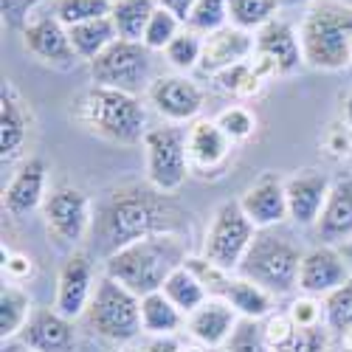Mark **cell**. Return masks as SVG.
<instances>
[{"label": "cell", "instance_id": "cell-37", "mask_svg": "<svg viewBox=\"0 0 352 352\" xmlns=\"http://www.w3.org/2000/svg\"><path fill=\"white\" fill-rule=\"evenodd\" d=\"M324 321L336 333H349L352 330V279L341 285L338 290L327 293L324 299Z\"/></svg>", "mask_w": 352, "mask_h": 352}, {"label": "cell", "instance_id": "cell-6", "mask_svg": "<svg viewBox=\"0 0 352 352\" xmlns=\"http://www.w3.org/2000/svg\"><path fill=\"white\" fill-rule=\"evenodd\" d=\"M87 313H91V327L107 341L127 344L138 333H144L141 299L133 290H127L122 282H116L110 276H102L96 282Z\"/></svg>", "mask_w": 352, "mask_h": 352}, {"label": "cell", "instance_id": "cell-14", "mask_svg": "<svg viewBox=\"0 0 352 352\" xmlns=\"http://www.w3.org/2000/svg\"><path fill=\"white\" fill-rule=\"evenodd\" d=\"M352 279V271L346 265V259L341 251L321 245L313 248L310 254L302 256V268H299V287L310 296H327V293L338 290Z\"/></svg>", "mask_w": 352, "mask_h": 352}, {"label": "cell", "instance_id": "cell-9", "mask_svg": "<svg viewBox=\"0 0 352 352\" xmlns=\"http://www.w3.org/2000/svg\"><path fill=\"white\" fill-rule=\"evenodd\" d=\"M254 237H256V226L243 212L240 200H226L212 217L206 243H203V256L214 262L217 268L234 274L240 271V262L248 254Z\"/></svg>", "mask_w": 352, "mask_h": 352}, {"label": "cell", "instance_id": "cell-26", "mask_svg": "<svg viewBox=\"0 0 352 352\" xmlns=\"http://www.w3.org/2000/svg\"><path fill=\"white\" fill-rule=\"evenodd\" d=\"M68 34H71V45H74L76 60H87V63H94L102 51H107L116 40H119V32H116L110 17H99V20H87V23L71 25Z\"/></svg>", "mask_w": 352, "mask_h": 352}, {"label": "cell", "instance_id": "cell-23", "mask_svg": "<svg viewBox=\"0 0 352 352\" xmlns=\"http://www.w3.org/2000/svg\"><path fill=\"white\" fill-rule=\"evenodd\" d=\"M43 189H45V164L43 158H28L3 195V209L12 217L34 212L43 200Z\"/></svg>", "mask_w": 352, "mask_h": 352}, {"label": "cell", "instance_id": "cell-3", "mask_svg": "<svg viewBox=\"0 0 352 352\" xmlns=\"http://www.w3.org/2000/svg\"><path fill=\"white\" fill-rule=\"evenodd\" d=\"M299 43L305 63L321 71H338L352 63V6L318 0L302 20Z\"/></svg>", "mask_w": 352, "mask_h": 352}, {"label": "cell", "instance_id": "cell-36", "mask_svg": "<svg viewBox=\"0 0 352 352\" xmlns=\"http://www.w3.org/2000/svg\"><path fill=\"white\" fill-rule=\"evenodd\" d=\"M181 34V20L175 17L172 12H166V9H155L153 12V17H150V23H146V32H144V45L150 48V51H166V45Z\"/></svg>", "mask_w": 352, "mask_h": 352}, {"label": "cell", "instance_id": "cell-43", "mask_svg": "<svg viewBox=\"0 0 352 352\" xmlns=\"http://www.w3.org/2000/svg\"><path fill=\"white\" fill-rule=\"evenodd\" d=\"M40 3H45V0H0V9H3V20L25 28L28 14H32Z\"/></svg>", "mask_w": 352, "mask_h": 352}, {"label": "cell", "instance_id": "cell-10", "mask_svg": "<svg viewBox=\"0 0 352 352\" xmlns=\"http://www.w3.org/2000/svg\"><path fill=\"white\" fill-rule=\"evenodd\" d=\"M43 217L48 226V234L60 245H74L85 237L87 226H91V203L82 189L60 186L45 197Z\"/></svg>", "mask_w": 352, "mask_h": 352}, {"label": "cell", "instance_id": "cell-31", "mask_svg": "<svg viewBox=\"0 0 352 352\" xmlns=\"http://www.w3.org/2000/svg\"><path fill=\"white\" fill-rule=\"evenodd\" d=\"M279 0H228V23L243 32H259L276 20Z\"/></svg>", "mask_w": 352, "mask_h": 352}, {"label": "cell", "instance_id": "cell-46", "mask_svg": "<svg viewBox=\"0 0 352 352\" xmlns=\"http://www.w3.org/2000/svg\"><path fill=\"white\" fill-rule=\"evenodd\" d=\"M195 3H197V0H158V6H161V9L172 12L175 17L184 20V23H186V17H189V12H192Z\"/></svg>", "mask_w": 352, "mask_h": 352}, {"label": "cell", "instance_id": "cell-41", "mask_svg": "<svg viewBox=\"0 0 352 352\" xmlns=\"http://www.w3.org/2000/svg\"><path fill=\"white\" fill-rule=\"evenodd\" d=\"M262 330H265V338L274 346V352H279L293 338V333H296V321L290 318V313H276V316H268Z\"/></svg>", "mask_w": 352, "mask_h": 352}, {"label": "cell", "instance_id": "cell-50", "mask_svg": "<svg viewBox=\"0 0 352 352\" xmlns=\"http://www.w3.org/2000/svg\"><path fill=\"white\" fill-rule=\"evenodd\" d=\"M181 352H203V349H197V346H186V349H181Z\"/></svg>", "mask_w": 352, "mask_h": 352}, {"label": "cell", "instance_id": "cell-4", "mask_svg": "<svg viewBox=\"0 0 352 352\" xmlns=\"http://www.w3.org/2000/svg\"><path fill=\"white\" fill-rule=\"evenodd\" d=\"M82 124L113 144H138L146 135V110L138 96L94 85L79 104Z\"/></svg>", "mask_w": 352, "mask_h": 352}, {"label": "cell", "instance_id": "cell-42", "mask_svg": "<svg viewBox=\"0 0 352 352\" xmlns=\"http://www.w3.org/2000/svg\"><path fill=\"white\" fill-rule=\"evenodd\" d=\"M321 313H324V307H321L316 299H296L290 307V318L296 321V327H316L321 324Z\"/></svg>", "mask_w": 352, "mask_h": 352}, {"label": "cell", "instance_id": "cell-48", "mask_svg": "<svg viewBox=\"0 0 352 352\" xmlns=\"http://www.w3.org/2000/svg\"><path fill=\"white\" fill-rule=\"evenodd\" d=\"M341 256L346 259V265H349V271H352V240H346V243H341Z\"/></svg>", "mask_w": 352, "mask_h": 352}, {"label": "cell", "instance_id": "cell-7", "mask_svg": "<svg viewBox=\"0 0 352 352\" xmlns=\"http://www.w3.org/2000/svg\"><path fill=\"white\" fill-rule=\"evenodd\" d=\"M146 181L153 189L172 195L189 178V133L181 127H155L144 135Z\"/></svg>", "mask_w": 352, "mask_h": 352}, {"label": "cell", "instance_id": "cell-39", "mask_svg": "<svg viewBox=\"0 0 352 352\" xmlns=\"http://www.w3.org/2000/svg\"><path fill=\"white\" fill-rule=\"evenodd\" d=\"M214 122H217V127L228 135L231 144H234V141H245V138L254 133V127H256V119L251 116V110H248V107H240V104L226 107Z\"/></svg>", "mask_w": 352, "mask_h": 352}, {"label": "cell", "instance_id": "cell-16", "mask_svg": "<svg viewBox=\"0 0 352 352\" xmlns=\"http://www.w3.org/2000/svg\"><path fill=\"white\" fill-rule=\"evenodd\" d=\"M150 102L169 122H189L203 107V91L186 76H161L150 85Z\"/></svg>", "mask_w": 352, "mask_h": 352}, {"label": "cell", "instance_id": "cell-11", "mask_svg": "<svg viewBox=\"0 0 352 352\" xmlns=\"http://www.w3.org/2000/svg\"><path fill=\"white\" fill-rule=\"evenodd\" d=\"M254 51H256L254 65L262 74V79L274 74H293L305 63L299 34L285 20H271L268 25H262L254 37Z\"/></svg>", "mask_w": 352, "mask_h": 352}, {"label": "cell", "instance_id": "cell-8", "mask_svg": "<svg viewBox=\"0 0 352 352\" xmlns=\"http://www.w3.org/2000/svg\"><path fill=\"white\" fill-rule=\"evenodd\" d=\"M150 74H153V51L135 40H116L107 51H102L91 63V79L99 87H113V91L138 94L150 91Z\"/></svg>", "mask_w": 352, "mask_h": 352}, {"label": "cell", "instance_id": "cell-33", "mask_svg": "<svg viewBox=\"0 0 352 352\" xmlns=\"http://www.w3.org/2000/svg\"><path fill=\"white\" fill-rule=\"evenodd\" d=\"M186 25L197 34H214L228 25V0H197L192 6Z\"/></svg>", "mask_w": 352, "mask_h": 352}, {"label": "cell", "instance_id": "cell-18", "mask_svg": "<svg viewBox=\"0 0 352 352\" xmlns=\"http://www.w3.org/2000/svg\"><path fill=\"white\" fill-rule=\"evenodd\" d=\"M243 212L248 214V220L256 228H268L282 223L285 217H290L287 212V192H285V181L276 175H262V178L243 195L240 200Z\"/></svg>", "mask_w": 352, "mask_h": 352}, {"label": "cell", "instance_id": "cell-20", "mask_svg": "<svg viewBox=\"0 0 352 352\" xmlns=\"http://www.w3.org/2000/svg\"><path fill=\"white\" fill-rule=\"evenodd\" d=\"M316 226H318V237L327 245L352 240V178L333 181L324 212H321Z\"/></svg>", "mask_w": 352, "mask_h": 352}, {"label": "cell", "instance_id": "cell-40", "mask_svg": "<svg viewBox=\"0 0 352 352\" xmlns=\"http://www.w3.org/2000/svg\"><path fill=\"white\" fill-rule=\"evenodd\" d=\"M279 352H327V330L321 324H316V327H296L293 338Z\"/></svg>", "mask_w": 352, "mask_h": 352}, {"label": "cell", "instance_id": "cell-28", "mask_svg": "<svg viewBox=\"0 0 352 352\" xmlns=\"http://www.w3.org/2000/svg\"><path fill=\"white\" fill-rule=\"evenodd\" d=\"M141 324H144V333L158 338L175 336L184 324V313L164 296V290H158L141 299Z\"/></svg>", "mask_w": 352, "mask_h": 352}, {"label": "cell", "instance_id": "cell-2", "mask_svg": "<svg viewBox=\"0 0 352 352\" xmlns=\"http://www.w3.org/2000/svg\"><path fill=\"white\" fill-rule=\"evenodd\" d=\"M186 259L181 234H155L110 254L104 262V276L122 282L138 299H144L164 290V282L186 265Z\"/></svg>", "mask_w": 352, "mask_h": 352}, {"label": "cell", "instance_id": "cell-44", "mask_svg": "<svg viewBox=\"0 0 352 352\" xmlns=\"http://www.w3.org/2000/svg\"><path fill=\"white\" fill-rule=\"evenodd\" d=\"M324 146L336 158L349 155V150H352V127L349 124H333L327 130V135H324Z\"/></svg>", "mask_w": 352, "mask_h": 352}, {"label": "cell", "instance_id": "cell-21", "mask_svg": "<svg viewBox=\"0 0 352 352\" xmlns=\"http://www.w3.org/2000/svg\"><path fill=\"white\" fill-rule=\"evenodd\" d=\"M237 310L223 299H209L206 305H200L189 316V333L203 344V346H220L228 344L234 327H237Z\"/></svg>", "mask_w": 352, "mask_h": 352}, {"label": "cell", "instance_id": "cell-32", "mask_svg": "<svg viewBox=\"0 0 352 352\" xmlns=\"http://www.w3.org/2000/svg\"><path fill=\"white\" fill-rule=\"evenodd\" d=\"M110 9H113V0H54V14L68 28L87 20L110 17Z\"/></svg>", "mask_w": 352, "mask_h": 352}, {"label": "cell", "instance_id": "cell-45", "mask_svg": "<svg viewBox=\"0 0 352 352\" xmlns=\"http://www.w3.org/2000/svg\"><path fill=\"white\" fill-rule=\"evenodd\" d=\"M3 274L12 282L28 279V276H32V259H28L25 254H9V251H3Z\"/></svg>", "mask_w": 352, "mask_h": 352}, {"label": "cell", "instance_id": "cell-1", "mask_svg": "<svg viewBox=\"0 0 352 352\" xmlns=\"http://www.w3.org/2000/svg\"><path fill=\"white\" fill-rule=\"evenodd\" d=\"M186 226V212L153 186H127L113 192L102 212V240L110 254L119 248L155 237V234H181Z\"/></svg>", "mask_w": 352, "mask_h": 352}, {"label": "cell", "instance_id": "cell-34", "mask_svg": "<svg viewBox=\"0 0 352 352\" xmlns=\"http://www.w3.org/2000/svg\"><path fill=\"white\" fill-rule=\"evenodd\" d=\"M200 56H203V40L192 28H184V32L166 45V60L178 71H192L195 65H200Z\"/></svg>", "mask_w": 352, "mask_h": 352}, {"label": "cell", "instance_id": "cell-24", "mask_svg": "<svg viewBox=\"0 0 352 352\" xmlns=\"http://www.w3.org/2000/svg\"><path fill=\"white\" fill-rule=\"evenodd\" d=\"M25 135H28V122H25L23 99L12 82H3V94H0V158L3 161L17 158L25 144Z\"/></svg>", "mask_w": 352, "mask_h": 352}, {"label": "cell", "instance_id": "cell-29", "mask_svg": "<svg viewBox=\"0 0 352 352\" xmlns=\"http://www.w3.org/2000/svg\"><path fill=\"white\" fill-rule=\"evenodd\" d=\"M164 296L178 307L181 313H195L200 305H206L209 302V290L203 287V282L186 268L181 265L178 271H175L166 282H164Z\"/></svg>", "mask_w": 352, "mask_h": 352}, {"label": "cell", "instance_id": "cell-15", "mask_svg": "<svg viewBox=\"0 0 352 352\" xmlns=\"http://www.w3.org/2000/svg\"><path fill=\"white\" fill-rule=\"evenodd\" d=\"M20 338L32 352H74L76 346L71 318L48 307H34Z\"/></svg>", "mask_w": 352, "mask_h": 352}, {"label": "cell", "instance_id": "cell-13", "mask_svg": "<svg viewBox=\"0 0 352 352\" xmlns=\"http://www.w3.org/2000/svg\"><path fill=\"white\" fill-rule=\"evenodd\" d=\"M91 299H94V262L87 254L79 251L65 262L63 271H60L54 310L74 321L91 307Z\"/></svg>", "mask_w": 352, "mask_h": 352}, {"label": "cell", "instance_id": "cell-19", "mask_svg": "<svg viewBox=\"0 0 352 352\" xmlns=\"http://www.w3.org/2000/svg\"><path fill=\"white\" fill-rule=\"evenodd\" d=\"M330 181L318 172H305V175H293L290 181H285L287 192V212L299 226H313L318 223L324 203L330 195Z\"/></svg>", "mask_w": 352, "mask_h": 352}, {"label": "cell", "instance_id": "cell-22", "mask_svg": "<svg viewBox=\"0 0 352 352\" xmlns=\"http://www.w3.org/2000/svg\"><path fill=\"white\" fill-rule=\"evenodd\" d=\"M228 153H231V141L217 127V122L200 119V122H195L189 127V161L203 175L220 169L226 164Z\"/></svg>", "mask_w": 352, "mask_h": 352}, {"label": "cell", "instance_id": "cell-12", "mask_svg": "<svg viewBox=\"0 0 352 352\" xmlns=\"http://www.w3.org/2000/svg\"><path fill=\"white\" fill-rule=\"evenodd\" d=\"M23 45L43 63L71 65L76 60L68 25H63L56 14H34L28 20L23 28Z\"/></svg>", "mask_w": 352, "mask_h": 352}, {"label": "cell", "instance_id": "cell-52", "mask_svg": "<svg viewBox=\"0 0 352 352\" xmlns=\"http://www.w3.org/2000/svg\"><path fill=\"white\" fill-rule=\"evenodd\" d=\"M116 352H135V349H116Z\"/></svg>", "mask_w": 352, "mask_h": 352}, {"label": "cell", "instance_id": "cell-49", "mask_svg": "<svg viewBox=\"0 0 352 352\" xmlns=\"http://www.w3.org/2000/svg\"><path fill=\"white\" fill-rule=\"evenodd\" d=\"M344 119H346V124L352 127V94H349L346 102H344Z\"/></svg>", "mask_w": 352, "mask_h": 352}, {"label": "cell", "instance_id": "cell-25", "mask_svg": "<svg viewBox=\"0 0 352 352\" xmlns=\"http://www.w3.org/2000/svg\"><path fill=\"white\" fill-rule=\"evenodd\" d=\"M220 299L228 302L234 310H237V316L254 318V321L271 316V307H274L271 293L265 287H259L256 282L245 279V276H231Z\"/></svg>", "mask_w": 352, "mask_h": 352}, {"label": "cell", "instance_id": "cell-17", "mask_svg": "<svg viewBox=\"0 0 352 352\" xmlns=\"http://www.w3.org/2000/svg\"><path fill=\"white\" fill-rule=\"evenodd\" d=\"M254 51V37L251 32H243L237 25H226L220 32L209 34L203 40V56H200V71L217 76L231 65H240L248 60Z\"/></svg>", "mask_w": 352, "mask_h": 352}, {"label": "cell", "instance_id": "cell-38", "mask_svg": "<svg viewBox=\"0 0 352 352\" xmlns=\"http://www.w3.org/2000/svg\"><path fill=\"white\" fill-rule=\"evenodd\" d=\"M226 352H274V346L265 338V330H262L259 321L254 318H240V324L234 327Z\"/></svg>", "mask_w": 352, "mask_h": 352}, {"label": "cell", "instance_id": "cell-27", "mask_svg": "<svg viewBox=\"0 0 352 352\" xmlns=\"http://www.w3.org/2000/svg\"><path fill=\"white\" fill-rule=\"evenodd\" d=\"M158 9V0H113L110 20L116 25L122 40H144L146 23H150L153 12Z\"/></svg>", "mask_w": 352, "mask_h": 352}, {"label": "cell", "instance_id": "cell-30", "mask_svg": "<svg viewBox=\"0 0 352 352\" xmlns=\"http://www.w3.org/2000/svg\"><path fill=\"white\" fill-rule=\"evenodd\" d=\"M34 313L32 299L14 285H3L0 290V338H12L17 333H23L28 316Z\"/></svg>", "mask_w": 352, "mask_h": 352}, {"label": "cell", "instance_id": "cell-5", "mask_svg": "<svg viewBox=\"0 0 352 352\" xmlns=\"http://www.w3.org/2000/svg\"><path fill=\"white\" fill-rule=\"evenodd\" d=\"M302 256L305 254L293 243H287L285 237L262 231L254 237L248 254L240 262V276L256 282L259 287H265L271 296H282V293L299 285Z\"/></svg>", "mask_w": 352, "mask_h": 352}, {"label": "cell", "instance_id": "cell-35", "mask_svg": "<svg viewBox=\"0 0 352 352\" xmlns=\"http://www.w3.org/2000/svg\"><path fill=\"white\" fill-rule=\"evenodd\" d=\"M214 79H217L220 91L234 94V96H254L259 91V85H262V74L256 71V65H248V63L231 65L223 74H217Z\"/></svg>", "mask_w": 352, "mask_h": 352}, {"label": "cell", "instance_id": "cell-47", "mask_svg": "<svg viewBox=\"0 0 352 352\" xmlns=\"http://www.w3.org/2000/svg\"><path fill=\"white\" fill-rule=\"evenodd\" d=\"M146 352H181V346L172 336H164V338H155L150 346H146Z\"/></svg>", "mask_w": 352, "mask_h": 352}, {"label": "cell", "instance_id": "cell-51", "mask_svg": "<svg viewBox=\"0 0 352 352\" xmlns=\"http://www.w3.org/2000/svg\"><path fill=\"white\" fill-rule=\"evenodd\" d=\"M287 3H305V0H287Z\"/></svg>", "mask_w": 352, "mask_h": 352}]
</instances>
